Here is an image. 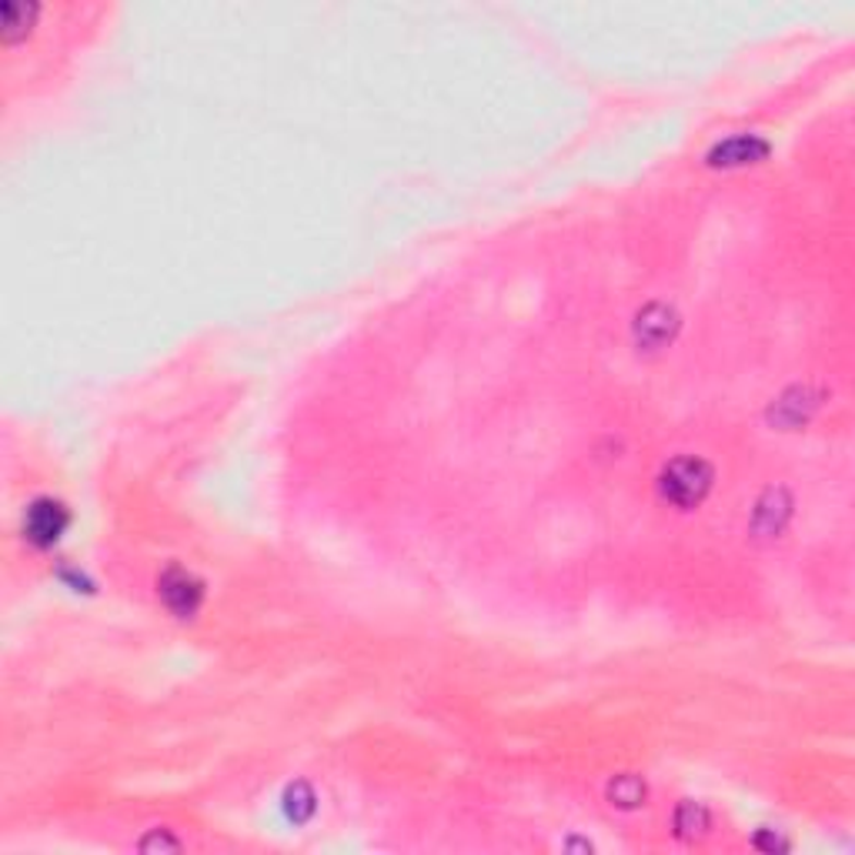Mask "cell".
<instances>
[{
    "label": "cell",
    "instance_id": "6da1fadb",
    "mask_svg": "<svg viewBox=\"0 0 855 855\" xmlns=\"http://www.w3.org/2000/svg\"><path fill=\"white\" fill-rule=\"evenodd\" d=\"M659 489L665 502L678 508H695L712 489V468L702 458H678L662 471Z\"/></svg>",
    "mask_w": 855,
    "mask_h": 855
},
{
    "label": "cell",
    "instance_id": "7a4b0ae2",
    "mask_svg": "<svg viewBox=\"0 0 855 855\" xmlns=\"http://www.w3.org/2000/svg\"><path fill=\"white\" fill-rule=\"evenodd\" d=\"M157 592H160V599H165V605L174 615L188 618V615L197 612V605L204 599V585L188 568H168L165 575H160V581H157Z\"/></svg>",
    "mask_w": 855,
    "mask_h": 855
},
{
    "label": "cell",
    "instance_id": "3957f363",
    "mask_svg": "<svg viewBox=\"0 0 855 855\" xmlns=\"http://www.w3.org/2000/svg\"><path fill=\"white\" fill-rule=\"evenodd\" d=\"M68 528V511L64 505L50 502V498H40L31 505L27 511V534L34 545H53L61 539V531Z\"/></svg>",
    "mask_w": 855,
    "mask_h": 855
},
{
    "label": "cell",
    "instance_id": "277c9868",
    "mask_svg": "<svg viewBox=\"0 0 855 855\" xmlns=\"http://www.w3.org/2000/svg\"><path fill=\"white\" fill-rule=\"evenodd\" d=\"M769 154V144L762 141V137H756V134H738V137H732V141H725V144H719L712 154H709V160L712 165H719V168H735V165H752V160H762Z\"/></svg>",
    "mask_w": 855,
    "mask_h": 855
},
{
    "label": "cell",
    "instance_id": "5b68a950",
    "mask_svg": "<svg viewBox=\"0 0 855 855\" xmlns=\"http://www.w3.org/2000/svg\"><path fill=\"white\" fill-rule=\"evenodd\" d=\"M665 321H672L669 308H662V304L649 308L646 314L638 317V338L646 345H662L672 335V325H665Z\"/></svg>",
    "mask_w": 855,
    "mask_h": 855
}]
</instances>
